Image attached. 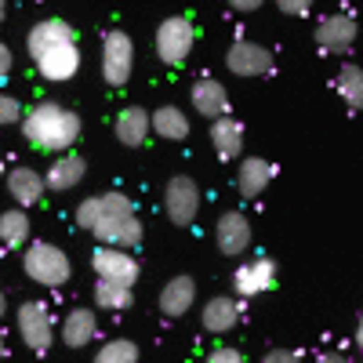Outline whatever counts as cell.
<instances>
[{"label":"cell","mask_w":363,"mask_h":363,"mask_svg":"<svg viewBox=\"0 0 363 363\" xmlns=\"http://www.w3.org/2000/svg\"><path fill=\"white\" fill-rule=\"evenodd\" d=\"M77 225L95 233V240L102 244H116V247H138L142 244V218L131 196H124L120 189H109L102 196H87L77 207Z\"/></svg>","instance_id":"cell-1"},{"label":"cell","mask_w":363,"mask_h":363,"mask_svg":"<svg viewBox=\"0 0 363 363\" xmlns=\"http://www.w3.org/2000/svg\"><path fill=\"white\" fill-rule=\"evenodd\" d=\"M26 51L33 58V66L44 80L51 84H66L80 73V44H77V29L66 18H44L29 29Z\"/></svg>","instance_id":"cell-2"},{"label":"cell","mask_w":363,"mask_h":363,"mask_svg":"<svg viewBox=\"0 0 363 363\" xmlns=\"http://www.w3.org/2000/svg\"><path fill=\"white\" fill-rule=\"evenodd\" d=\"M22 135L40 153H69L80 138V116L66 109L62 102H37L22 113Z\"/></svg>","instance_id":"cell-3"},{"label":"cell","mask_w":363,"mask_h":363,"mask_svg":"<svg viewBox=\"0 0 363 363\" xmlns=\"http://www.w3.org/2000/svg\"><path fill=\"white\" fill-rule=\"evenodd\" d=\"M22 269H26V277L33 284H40V287H66L69 277H73V265H69L66 251L48 244V240H37V244L26 247Z\"/></svg>","instance_id":"cell-4"},{"label":"cell","mask_w":363,"mask_h":363,"mask_svg":"<svg viewBox=\"0 0 363 363\" xmlns=\"http://www.w3.org/2000/svg\"><path fill=\"white\" fill-rule=\"evenodd\" d=\"M193 44H196V26L186 18V15H171L157 26V37H153V48H157V58L164 66H186V58L193 55Z\"/></svg>","instance_id":"cell-5"},{"label":"cell","mask_w":363,"mask_h":363,"mask_svg":"<svg viewBox=\"0 0 363 363\" xmlns=\"http://www.w3.org/2000/svg\"><path fill=\"white\" fill-rule=\"evenodd\" d=\"M135 69V40L124 29H106L102 33V77L109 87H124Z\"/></svg>","instance_id":"cell-6"},{"label":"cell","mask_w":363,"mask_h":363,"mask_svg":"<svg viewBox=\"0 0 363 363\" xmlns=\"http://www.w3.org/2000/svg\"><path fill=\"white\" fill-rule=\"evenodd\" d=\"M15 320H18V335H22L26 349L44 356L51 349V342H55V316H51V309L44 306V301H22Z\"/></svg>","instance_id":"cell-7"},{"label":"cell","mask_w":363,"mask_h":363,"mask_svg":"<svg viewBox=\"0 0 363 363\" xmlns=\"http://www.w3.org/2000/svg\"><path fill=\"white\" fill-rule=\"evenodd\" d=\"M164 211H167V218L174 225H193L196 215H200V189H196V182L189 174H174L167 182V189H164Z\"/></svg>","instance_id":"cell-8"},{"label":"cell","mask_w":363,"mask_h":363,"mask_svg":"<svg viewBox=\"0 0 363 363\" xmlns=\"http://www.w3.org/2000/svg\"><path fill=\"white\" fill-rule=\"evenodd\" d=\"M91 269H95V277L102 280H116V284H128L135 287L138 284V258L128 251V247H116V244H106L91 255Z\"/></svg>","instance_id":"cell-9"},{"label":"cell","mask_w":363,"mask_h":363,"mask_svg":"<svg viewBox=\"0 0 363 363\" xmlns=\"http://www.w3.org/2000/svg\"><path fill=\"white\" fill-rule=\"evenodd\" d=\"M225 69L236 77H269L272 73V55L255 40H236L225 51Z\"/></svg>","instance_id":"cell-10"},{"label":"cell","mask_w":363,"mask_h":363,"mask_svg":"<svg viewBox=\"0 0 363 363\" xmlns=\"http://www.w3.org/2000/svg\"><path fill=\"white\" fill-rule=\"evenodd\" d=\"M272 284H277V262L272 258H251V262H240V269L233 272V287L240 298H255L265 294Z\"/></svg>","instance_id":"cell-11"},{"label":"cell","mask_w":363,"mask_h":363,"mask_svg":"<svg viewBox=\"0 0 363 363\" xmlns=\"http://www.w3.org/2000/svg\"><path fill=\"white\" fill-rule=\"evenodd\" d=\"M313 40L323 55H345L356 44V22L349 15H327V18L316 22Z\"/></svg>","instance_id":"cell-12"},{"label":"cell","mask_w":363,"mask_h":363,"mask_svg":"<svg viewBox=\"0 0 363 363\" xmlns=\"http://www.w3.org/2000/svg\"><path fill=\"white\" fill-rule=\"evenodd\" d=\"M215 240H218V251L229 258H240L251 247V222L244 211H225L215 225Z\"/></svg>","instance_id":"cell-13"},{"label":"cell","mask_w":363,"mask_h":363,"mask_svg":"<svg viewBox=\"0 0 363 363\" xmlns=\"http://www.w3.org/2000/svg\"><path fill=\"white\" fill-rule=\"evenodd\" d=\"M189 102H193V109H196L200 116L215 120V116H225V113H229V91H225V84L215 80V77H200V80L189 87Z\"/></svg>","instance_id":"cell-14"},{"label":"cell","mask_w":363,"mask_h":363,"mask_svg":"<svg viewBox=\"0 0 363 363\" xmlns=\"http://www.w3.org/2000/svg\"><path fill=\"white\" fill-rule=\"evenodd\" d=\"M196 306V280L193 277H171L160 291V313L167 320H182Z\"/></svg>","instance_id":"cell-15"},{"label":"cell","mask_w":363,"mask_h":363,"mask_svg":"<svg viewBox=\"0 0 363 363\" xmlns=\"http://www.w3.org/2000/svg\"><path fill=\"white\" fill-rule=\"evenodd\" d=\"M84 174H87V160H84V157H77V153H58V160H51L44 182H48L51 193H69V189H77L80 182H84Z\"/></svg>","instance_id":"cell-16"},{"label":"cell","mask_w":363,"mask_h":363,"mask_svg":"<svg viewBox=\"0 0 363 363\" xmlns=\"http://www.w3.org/2000/svg\"><path fill=\"white\" fill-rule=\"evenodd\" d=\"M211 145H215L218 160H236L244 149V124L236 116H215L211 120Z\"/></svg>","instance_id":"cell-17"},{"label":"cell","mask_w":363,"mask_h":363,"mask_svg":"<svg viewBox=\"0 0 363 363\" xmlns=\"http://www.w3.org/2000/svg\"><path fill=\"white\" fill-rule=\"evenodd\" d=\"M8 193H11V200H15L18 207H33V203H40V196L48 193V182H44V174L33 171V167H11V171H8Z\"/></svg>","instance_id":"cell-18"},{"label":"cell","mask_w":363,"mask_h":363,"mask_svg":"<svg viewBox=\"0 0 363 363\" xmlns=\"http://www.w3.org/2000/svg\"><path fill=\"white\" fill-rule=\"evenodd\" d=\"M272 174H277V167H272L265 157H247V160H240V171H236V189H240V196H247V200L262 196V193L269 189Z\"/></svg>","instance_id":"cell-19"},{"label":"cell","mask_w":363,"mask_h":363,"mask_svg":"<svg viewBox=\"0 0 363 363\" xmlns=\"http://www.w3.org/2000/svg\"><path fill=\"white\" fill-rule=\"evenodd\" d=\"M95 335H99V320H95V309H73V313H66V320H62V330H58V338L66 342V349H84V345H91L95 342Z\"/></svg>","instance_id":"cell-20"},{"label":"cell","mask_w":363,"mask_h":363,"mask_svg":"<svg viewBox=\"0 0 363 363\" xmlns=\"http://www.w3.org/2000/svg\"><path fill=\"white\" fill-rule=\"evenodd\" d=\"M149 131H153V116H149L142 106H128L124 113L116 116V138H120V145L138 149L149 138Z\"/></svg>","instance_id":"cell-21"},{"label":"cell","mask_w":363,"mask_h":363,"mask_svg":"<svg viewBox=\"0 0 363 363\" xmlns=\"http://www.w3.org/2000/svg\"><path fill=\"white\" fill-rule=\"evenodd\" d=\"M203 327L211 330V335H229V330L240 323V301L229 298V294H218V298H211L207 306H203Z\"/></svg>","instance_id":"cell-22"},{"label":"cell","mask_w":363,"mask_h":363,"mask_svg":"<svg viewBox=\"0 0 363 363\" xmlns=\"http://www.w3.org/2000/svg\"><path fill=\"white\" fill-rule=\"evenodd\" d=\"M153 131L167 142H182V138H189V116L178 106H160L153 109Z\"/></svg>","instance_id":"cell-23"},{"label":"cell","mask_w":363,"mask_h":363,"mask_svg":"<svg viewBox=\"0 0 363 363\" xmlns=\"http://www.w3.org/2000/svg\"><path fill=\"white\" fill-rule=\"evenodd\" d=\"M0 240L8 247H26L29 244V215L26 207H11L0 215Z\"/></svg>","instance_id":"cell-24"},{"label":"cell","mask_w":363,"mask_h":363,"mask_svg":"<svg viewBox=\"0 0 363 363\" xmlns=\"http://www.w3.org/2000/svg\"><path fill=\"white\" fill-rule=\"evenodd\" d=\"M131 287L128 284H116V280H102L95 284V306L109 309V313H120V309H131Z\"/></svg>","instance_id":"cell-25"},{"label":"cell","mask_w":363,"mask_h":363,"mask_svg":"<svg viewBox=\"0 0 363 363\" xmlns=\"http://www.w3.org/2000/svg\"><path fill=\"white\" fill-rule=\"evenodd\" d=\"M338 95L349 109H363V69L359 66H342L338 69Z\"/></svg>","instance_id":"cell-26"},{"label":"cell","mask_w":363,"mask_h":363,"mask_svg":"<svg viewBox=\"0 0 363 363\" xmlns=\"http://www.w3.org/2000/svg\"><path fill=\"white\" fill-rule=\"evenodd\" d=\"M95 359L99 363H138V345L128 338H113L95 352Z\"/></svg>","instance_id":"cell-27"},{"label":"cell","mask_w":363,"mask_h":363,"mask_svg":"<svg viewBox=\"0 0 363 363\" xmlns=\"http://www.w3.org/2000/svg\"><path fill=\"white\" fill-rule=\"evenodd\" d=\"M22 102L11 99L8 91H0V128H8V124H22Z\"/></svg>","instance_id":"cell-28"},{"label":"cell","mask_w":363,"mask_h":363,"mask_svg":"<svg viewBox=\"0 0 363 363\" xmlns=\"http://www.w3.org/2000/svg\"><path fill=\"white\" fill-rule=\"evenodd\" d=\"M313 4H316V0H277V8H280L284 15H294V18L309 15V11H313Z\"/></svg>","instance_id":"cell-29"},{"label":"cell","mask_w":363,"mask_h":363,"mask_svg":"<svg viewBox=\"0 0 363 363\" xmlns=\"http://www.w3.org/2000/svg\"><path fill=\"white\" fill-rule=\"evenodd\" d=\"M207 359H211V363H244V352L233 349V345H222V349H211Z\"/></svg>","instance_id":"cell-30"},{"label":"cell","mask_w":363,"mask_h":363,"mask_svg":"<svg viewBox=\"0 0 363 363\" xmlns=\"http://www.w3.org/2000/svg\"><path fill=\"white\" fill-rule=\"evenodd\" d=\"M301 352L298 349H269L265 352V363H294Z\"/></svg>","instance_id":"cell-31"},{"label":"cell","mask_w":363,"mask_h":363,"mask_svg":"<svg viewBox=\"0 0 363 363\" xmlns=\"http://www.w3.org/2000/svg\"><path fill=\"white\" fill-rule=\"evenodd\" d=\"M11 62H15L11 48H8V44H0V80H4V77L11 73Z\"/></svg>","instance_id":"cell-32"},{"label":"cell","mask_w":363,"mask_h":363,"mask_svg":"<svg viewBox=\"0 0 363 363\" xmlns=\"http://www.w3.org/2000/svg\"><path fill=\"white\" fill-rule=\"evenodd\" d=\"M225 4H229L233 11H258L265 0H225Z\"/></svg>","instance_id":"cell-33"},{"label":"cell","mask_w":363,"mask_h":363,"mask_svg":"<svg viewBox=\"0 0 363 363\" xmlns=\"http://www.w3.org/2000/svg\"><path fill=\"white\" fill-rule=\"evenodd\" d=\"M320 359H323V363H342V359H345V356H342V352H323V356H320Z\"/></svg>","instance_id":"cell-34"},{"label":"cell","mask_w":363,"mask_h":363,"mask_svg":"<svg viewBox=\"0 0 363 363\" xmlns=\"http://www.w3.org/2000/svg\"><path fill=\"white\" fill-rule=\"evenodd\" d=\"M356 349L363 352V316H359V323H356Z\"/></svg>","instance_id":"cell-35"},{"label":"cell","mask_w":363,"mask_h":363,"mask_svg":"<svg viewBox=\"0 0 363 363\" xmlns=\"http://www.w3.org/2000/svg\"><path fill=\"white\" fill-rule=\"evenodd\" d=\"M4 313H8V298H4V291H0V320H4Z\"/></svg>","instance_id":"cell-36"},{"label":"cell","mask_w":363,"mask_h":363,"mask_svg":"<svg viewBox=\"0 0 363 363\" xmlns=\"http://www.w3.org/2000/svg\"><path fill=\"white\" fill-rule=\"evenodd\" d=\"M4 352H8V345H4V338H0V359H4Z\"/></svg>","instance_id":"cell-37"},{"label":"cell","mask_w":363,"mask_h":363,"mask_svg":"<svg viewBox=\"0 0 363 363\" xmlns=\"http://www.w3.org/2000/svg\"><path fill=\"white\" fill-rule=\"evenodd\" d=\"M0 22H4V0H0Z\"/></svg>","instance_id":"cell-38"},{"label":"cell","mask_w":363,"mask_h":363,"mask_svg":"<svg viewBox=\"0 0 363 363\" xmlns=\"http://www.w3.org/2000/svg\"><path fill=\"white\" fill-rule=\"evenodd\" d=\"M0 174H4V160H0Z\"/></svg>","instance_id":"cell-39"}]
</instances>
